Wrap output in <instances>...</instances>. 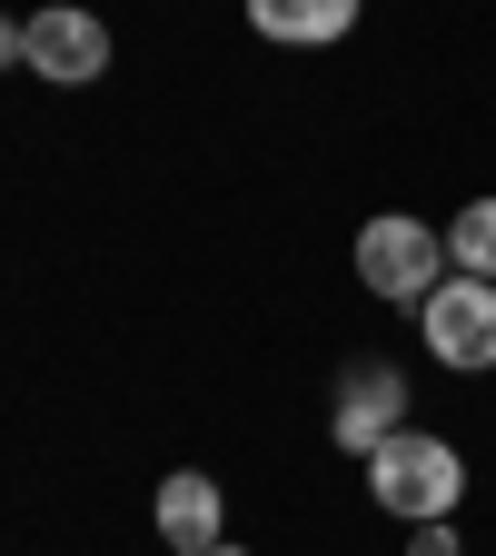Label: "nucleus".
<instances>
[{"label":"nucleus","mask_w":496,"mask_h":556,"mask_svg":"<svg viewBox=\"0 0 496 556\" xmlns=\"http://www.w3.org/2000/svg\"><path fill=\"white\" fill-rule=\"evenodd\" d=\"M368 497H378L387 517H407V527H437V517H457V497H467V457H457L447 438H428V428H397V438L368 457Z\"/></svg>","instance_id":"nucleus-1"},{"label":"nucleus","mask_w":496,"mask_h":556,"mask_svg":"<svg viewBox=\"0 0 496 556\" xmlns=\"http://www.w3.org/2000/svg\"><path fill=\"white\" fill-rule=\"evenodd\" d=\"M447 278V239L428 219H407V208H378L358 229V289L368 299H428Z\"/></svg>","instance_id":"nucleus-2"},{"label":"nucleus","mask_w":496,"mask_h":556,"mask_svg":"<svg viewBox=\"0 0 496 556\" xmlns=\"http://www.w3.org/2000/svg\"><path fill=\"white\" fill-rule=\"evenodd\" d=\"M417 328H428L437 368L486 378L496 368V278H437V289L417 299Z\"/></svg>","instance_id":"nucleus-3"},{"label":"nucleus","mask_w":496,"mask_h":556,"mask_svg":"<svg viewBox=\"0 0 496 556\" xmlns=\"http://www.w3.org/2000/svg\"><path fill=\"white\" fill-rule=\"evenodd\" d=\"M21 60L40 70L50 90H80V80H100V70H110V21L80 11V0H50V11L21 21Z\"/></svg>","instance_id":"nucleus-4"},{"label":"nucleus","mask_w":496,"mask_h":556,"mask_svg":"<svg viewBox=\"0 0 496 556\" xmlns=\"http://www.w3.org/2000/svg\"><path fill=\"white\" fill-rule=\"evenodd\" d=\"M397 428H407V378H397L387 358L347 368V378H338V407H328V438H338L347 457H378Z\"/></svg>","instance_id":"nucleus-5"},{"label":"nucleus","mask_w":496,"mask_h":556,"mask_svg":"<svg viewBox=\"0 0 496 556\" xmlns=\"http://www.w3.org/2000/svg\"><path fill=\"white\" fill-rule=\"evenodd\" d=\"M160 536H169V556H208L229 536V497H219V477H199V467H179V477H160Z\"/></svg>","instance_id":"nucleus-6"},{"label":"nucleus","mask_w":496,"mask_h":556,"mask_svg":"<svg viewBox=\"0 0 496 556\" xmlns=\"http://www.w3.org/2000/svg\"><path fill=\"white\" fill-rule=\"evenodd\" d=\"M249 30L289 40V50H328V40L358 30V0H249Z\"/></svg>","instance_id":"nucleus-7"},{"label":"nucleus","mask_w":496,"mask_h":556,"mask_svg":"<svg viewBox=\"0 0 496 556\" xmlns=\"http://www.w3.org/2000/svg\"><path fill=\"white\" fill-rule=\"evenodd\" d=\"M447 268L457 278H496V199H467L447 219Z\"/></svg>","instance_id":"nucleus-8"},{"label":"nucleus","mask_w":496,"mask_h":556,"mask_svg":"<svg viewBox=\"0 0 496 556\" xmlns=\"http://www.w3.org/2000/svg\"><path fill=\"white\" fill-rule=\"evenodd\" d=\"M407 556H467V546H457V527L437 517V527H417V536H407Z\"/></svg>","instance_id":"nucleus-9"},{"label":"nucleus","mask_w":496,"mask_h":556,"mask_svg":"<svg viewBox=\"0 0 496 556\" xmlns=\"http://www.w3.org/2000/svg\"><path fill=\"white\" fill-rule=\"evenodd\" d=\"M0 60H21V21H0Z\"/></svg>","instance_id":"nucleus-10"},{"label":"nucleus","mask_w":496,"mask_h":556,"mask_svg":"<svg viewBox=\"0 0 496 556\" xmlns=\"http://www.w3.org/2000/svg\"><path fill=\"white\" fill-rule=\"evenodd\" d=\"M208 556H249V546H229V536H219V546H208Z\"/></svg>","instance_id":"nucleus-11"}]
</instances>
